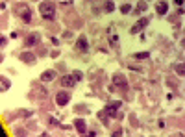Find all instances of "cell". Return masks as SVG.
<instances>
[{
    "instance_id": "obj_14",
    "label": "cell",
    "mask_w": 185,
    "mask_h": 137,
    "mask_svg": "<svg viewBox=\"0 0 185 137\" xmlns=\"http://www.w3.org/2000/svg\"><path fill=\"white\" fill-rule=\"evenodd\" d=\"M174 70H176L178 74L185 76V63H178V65H174Z\"/></svg>"
},
{
    "instance_id": "obj_18",
    "label": "cell",
    "mask_w": 185,
    "mask_h": 137,
    "mask_svg": "<svg viewBox=\"0 0 185 137\" xmlns=\"http://www.w3.org/2000/svg\"><path fill=\"white\" fill-rule=\"evenodd\" d=\"M133 58H135V59H146L148 58V52H139V54L133 56Z\"/></svg>"
},
{
    "instance_id": "obj_7",
    "label": "cell",
    "mask_w": 185,
    "mask_h": 137,
    "mask_svg": "<svg viewBox=\"0 0 185 137\" xmlns=\"http://www.w3.org/2000/svg\"><path fill=\"white\" fill-rule=\"evenodd\" d=\"M39 39H41V35H39V33H30L28 37H26V47H33V45H37Z\"/></svg>"
},
{
    "instance_id": "obj_19",
    "label": "cell",
    "mask_w": 185,
    "mask_h": 137,
    "mask_svg": "<svg viewBox=\"0 0 185 137\" xmlns=\"http://www.w3.org/2000/svg\"><path fill=\"white\" fill-rule=\"evenodd\" d=\"M9 87V82H8V78H2V91H6Z\"/></svg>"
},
{
    "instance_id": "obj_17",
    "label": "cell",
    "mask_w": 185,
    "mask_h": 137,
    "mask_svg": "<svg viewBox=\"0 0 185 137\" xmlns=\"http://www.w3.org/2000/svg\"><path fill=\"white\" fill-rule=\"evenodd\" d=\"M104 9H106V11H113V9H115V4L111 2V0H107V2H106V8H104Z\"/></svg>"
},
{
    "instance_id": "obj_9",
    "label": "cell",
    "mask_w": 185,
    "mask_h": 137,
    "mask_svg": "<svg viewBox=\"0 0 185 137\" xmlns=\"http://www.w3.org/2000/svg\"><path fill=\"white\" fill-rule=\"evenodd\" d=\"M41 80L43 82H52V80H56V70H44L41 74Z\"/></svg>"
},
{
    "instance_id": "obj_8",
    "label": "cell",
    "mask_w": 185,
    "mask_h": 137,
    "mask_svg": "<svg viewBox=\"0 0 185 137\" xmlns=\"http://www.w3.org/2000/svg\"><path fill=\"white\" fill-rule=\"evenodd\" d=\"M146 22H148L146 19H139V22H137V24H135V26H133L132 30H130V33H139V32H141V30H143L144 26H146Z\"/></svg>"
},
{
    "instance_id": "obj_2",
    "label": "cell",
    "mask_w": 185,
    "mask_h": 137,
    "mask_svg": "<svg viewBox=\"0 0 185 137\" xmlns=\"http://www.w3.org/2000/svg\"><path fill=\"white\" fill-rule=\"evenodd\" d=\"M69 100H71V95L65 93V91H61V93L56 95V102H58V106H67Z\"/></svg>"
},
{
    "instance_id": "obj_1",
    "label": "cell",
    "mask_w": 185,
    "mask_h": 137,
    "mask_svg": "<svg viewBox=\"0 0 185 137\" xmlns=\"http://www.w3.org/2000/svg\"><path fill=\"white\" fill-rule=\"evenodd\" d=\"M39 11H41V17L46 19V21H52V19L56 17V6H52V4H48V2H43L41 6H39Z\"/></svg>"
},
{
    "instance_id": "obj_12",
    "label": "cell",
    "mask_w": 185,
    "mask_h": 137,
    "mask_svg": "<svg viewBox=\"0 0 185 137\" xmlns=\"http://www.w3.org/2000/svg\"><path fill=\"white\" fill-rule=\"evenodd\" d=\"M156 11H157V15H165V13L168 11V4L165 2V0H161V2L156 6Z\"/></svg>"
},
{
    "instance_id": "obj_11",
    "label": "cell",
    "mask_w": 185,
    "mask_h": 137,
    "mask_svg": "<svg viewBox=\"0 0 185 137\" xmlns=\"http://www.w3.org/2000/svg\"><path fill=\"white\" fill-rule=\"evenodd\" d=\"M21 61H24V63H35V56H33L32 52H22L21 54Z\"/></svg>"
},
{
    "instance_id": "obj_6",
    "label": "cell",
    "mask_w": 185,
    "mask_h": 137,
    "mask_svg": "<svg viewBox=\"0 0 185 137\" xmlns=\"http://www.w3.org/2000/svg\"><path fill=\"white\" fill-rule=\"evenodd\" d=\"M74 126H76L78 134H85V131H87V124H85L83 119H76V120H74Z\"/></svg>"
},
{
    "instance_id": "obj_13",
    "label": "cell",
    "mask_w": 185,
    "mask_h": 137,
    "mask_svg": "<svg viewBox=\"0 0 185 137\" xmlns=\"http://www.w3.org/2000/svg\"><path fill=\"white\" fill-rule=\"evenodd\" d=\"M19 13H21L22 21H26V22H30V21H32V11H30L28 8H21V9H19Z\"/></svg>"
},
{
    "instance_id": "obj_3",
    "label": "cell",
    "mask_w": 185,
    "mask_h": 137,
    "mask_svg": "<svg viewBox=\"0 0 185 137\" xmlns=\"http://www.w3.org/2000/svg\"><path fill=\"white\" fill-rule=\"evenodd\" d=\"M122 106V102L121 100H117V102H111V104H107L106 106V113L109 115V117H115V113H117V109Z\"/></svg>"
},
{
    "instance_id": "obj_15",
    "label": "cell",
    "mask_w": 185,
    "mask_h": 137,
    "mask_svg": "<svg viewBox=\"0 0 185 137\" xmlns=\"http://www.w3.org/2000/svg\"><path fill=\"white\" fill-rule=\"evenodd\" d=\"M146 8H148V6H146V2H144V0H143V2H139V4H137V11H139V13L146 11Z\"/></svg>"
},
{
    "instance_id": "obj_16",
    "label": "cell",
    "mask_w": 185,
    "mask_h": 137,
    "mask_svg": "<svg viewBox=\"0 0 185 137\" xmlns=\"http://www.w3.org/2000/svg\"><path fill=\"white\" fill-rule=\"evenodd\" d=\"M121 11H122L124 15H128L130 11H132V6H130V4H122V6H121Z\"/></svg>"
},
{
    "instance_id": "obj_20",
    "label": "cell",
    "mask_w": 185,
    "mask_h": 137,
    "mask_svg": "<svg viewBox=\"0 0 185 137\" xmlns=\"http://www.w3.org/2000/svg\"><path fill=\"white\" fill-rule=\"evenodd\" d=\"M72 76H74L76 80H82V78H83V74L80 72V70H74V72H72Z\"/></svg>"
},
{
    "instance_id": "obj_5",
    "label": "cell",
    "mask_w": 185,
    "mask_h": 137,
    "mask_svg": "<svg viewBox=\"0 0 185 137\" xmlns=\"http://www.w3.org/2000/svg\"><path fill=\"white\" fill-rule=\"evenodd\" d=\"M113 83L117 85V87H121V89H126V85H128L126 78H124L122 74H115V76H113Z\"/></svg>"
},
{
    "instance_id": "obj_21",
    "label": "cell",
    "mask_w": 185,
    "mask_h": 137,
    "mask_svg": "<svg viewBox=\"0 0 185 137\" xmlns=\"http://www.w3.org/2000/svg\"><path fill=\"white\" fill-rule=\"evenodd\" d=\"M174 2H176L178 6H182V4H183V0H174Z\"/></svg>"
},
{
    "instance_id": "obj_10",
    "label": "cell",
    "mask_w": 185,
    "mask_h": 137,
    "mask_svg": "<svg viewBox=\"0 0 185 137\" xmlns=\"http://www.w3.org/2000/svg\"><path fill=\"white\" fill-rule=\"evenodd\" d=\"M74 82H76V78H74L72 74H67V76H63V78H61V85H63V87H71Z\"/></svg>"
},
{
    "instance_id": "obj_22",
    "label": "cell",
    "mask_w": 185,
    "mask_h": 137,
    "mask_svg": "<svg viewBox=\"0 0 185 137\" xmlns=\"http://www.w3.org/2000/svg\"><path fill=\"white\" fill-rule=\"evenodd\" d=\"M182 47H185V39H183V41H182Z\"/></svg>"
},
{
    "instance_id": "obj_4",
    "label": "cell",
    "mask_w": 185,
    "mask_h": 137,
    "mask_svg": "<svg viewBox=\"0 0 185 137\" xmlns=\"http://www.w3.org/2000/svg\"><path fill=\"white\" fill-rule=\"evenodd\" d=\"M76 50H78V52H87V50H89V43H87L85 35H82V37L78 39V43H76Z\"/></svg>"
}]
</instances>
